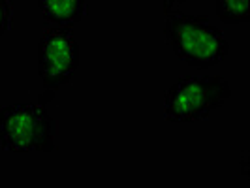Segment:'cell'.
I'll return each mask as SVG.
<instances>
[{
    "mask_svg": "<svg viewBox=\"0 0 250 188\" xmlns=\"http://www.w3.org/2000/svg\"><path fill=\"white\" fill-rule=\"evenodd\" d=\"M164 38L181 63L209 70L224 63L229 53L226 34L207 15L171 12L164 23Z\"/></svg>",
    "mask_w": 250,
    "mask_h": 188,
    "instance_id": "6da1fadb",
    "label": "cell"
},
{
    "mask_svg": "<svg viewBox=\"0 0 250 188\" xmlns=\"http://www.w3.org/2000/svg\"><path fill=\"white\" fill-rule=\"evenodd\" d=\"M229 96L231 87L222 75H183L164 94V115L169 123H198Z\"/></svg>",
    "mask_w": 250,
    "mask_h": 188,
    "instance_id": "7a4b0ae2",
    "label": "cell"
},
{
    "mask_svg": "<svg viewBox=\"0 0 250 188\" xmlns=\"http://www.w3.org/2000/svg\"><path fill=\"white\" fill-rule=\"evenodd\" d=\"M57 123L43 104L0 107V147L10 152H53Z\"/></svg>",
    "mask_w": 250,
    "mask_h": 188,
    "instance_id": "3957f363",
    "label": "cell"
},
{
    "mask_svg": "<svg viewBox=\"0 0 250 188\" xmlns=\"http://www.w3.org/2000/svg\"><path fill=\"white\" fill-rule=\"evenodd\" d=\"M38 77L53 96L68 85L79 68V43L68 26H49L38 40Z\"/></svg>",
    "mask_w": 250,
    "mask_h": 188,
    "instance_id": "277c9868",
    "label": "cell"
},
{
    "mask_svg": "<svg viewBox=\"0 0 250 188\" xmlns=\"http://www.w3.org/2000/svg\"><path fill=\"white\" fill-rule=\"evenodd\" d=\"M42 17L55 26H75L87 13V0H36Z\"/></svg>",
    "mask_w": 250,
    "mask_h": 188,
    "instance_id": "5b68a950",
    "label": "cell"
},
{
    "mask_svg": "<svg viewBox=\"0 0 250 188\" xmlns=\"http://www.w3.org/2000/svg\"><path fill=\"white\" fill-rule=\"evenodd\" d=\"M216 17L226 26L250 23V0H216Z\"/></svg>",
    "mask_w": 250,
    "mask_h": 188,
    "instance_id": "8992f818",
    "label": "cell"
},
{
    "mask_svg": "<svg viewBox=\"0 0 250 188\" xmlns=\"http://www.w3.org/2000/svg\"><path fill=\"white\" fill-rule=\"evenodd\" d=\"M12 19H13V10L10 0H0V38L10 30Z\"/></svg>",
    "mask_w": 250,
    "mask_h": 188,
    "instance_id": "52a82bcc",
    "label": "cell"
},
{
    "mask_svg": "<svg viewBox=\"0 0 250 188\" xmlns=\"http://www.w3.org/2000/svg\"><path fill=\"white\" fill-rule=\"evenodd\" d=\"M188 0H162V8L166 13H171L175 10L177 6H181V4H185Z\"/></svg>",
    "mask_w": 250,
    "mask_h": 188,
    "instance_id": "ba28073f",
    "label": "cell"
},
{
    "mask_svg": "<svg viewBox=\"0 0 250 188\" xmlns=\"http://www.w3.org/2000/svg\"><path fill=\"white\" fill-rule=\"evenodd\" d=\"M243 175H247V152H245V154H243Z\"/></svg>",
    "mask_w": 250,
    "mask_h": 188,
    "instance_id": "9c48e42d",
    "label": "cell"
}]
</instances>
